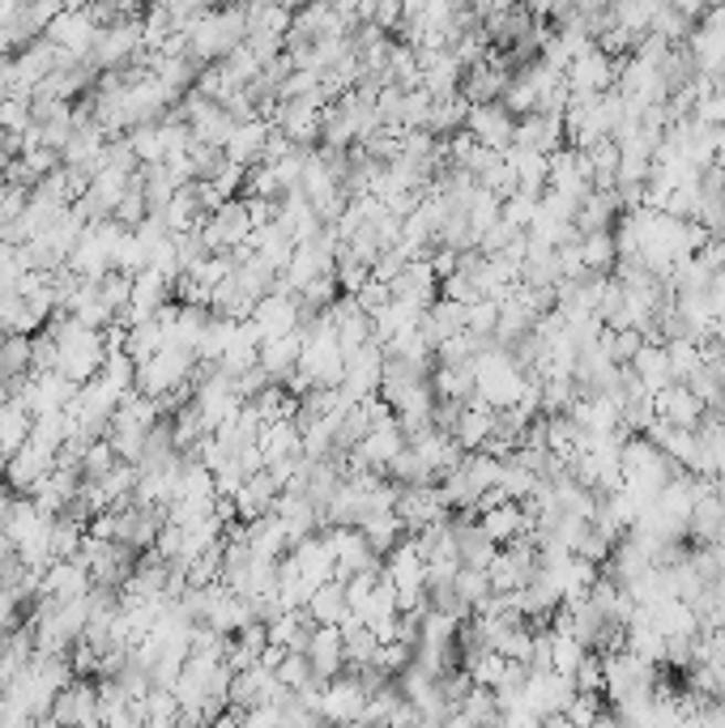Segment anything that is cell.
Segmentation results:
<instances>
[{"mask_svg":"<svg viewBox=\"0 0 725 728\" xmlns=\"http://www.w3.org/2000/svg\"><path fill=\"white\" fill-rule=\"evenodd\" d=\"M252 209L243 197H227V201L213 209L210 218L201 222V234H206V243H210V252H235L243 247L248 239H252Z\"/></svg>","mask_w":725,"mask_h":728,"instance_id":"6da1fadb","label":"cell"},{"mask_svg":"<svg viewBox=\"0 0 725 728\" xmlns=\"http://www.w3.org/2000/svg\"><path fill=\"white\" fill-rule=\"evenodd\" d=\"M248 320L256 324V333H261V341H270V337H282V333H300L303 328V316H300V294L295 291H270L256 307H252V316Z\"/></svg>","mask_w":725,"mask_h":728,"instance_id":"7a4b0ae2","label":"cell"},{"mask_svg":"<svg viewBox=\"0 0 725 728\" xmlns=\"http://www.w3.org/2000/svg\"><path fill=\"white\" fill-rule=\"evenodd\" d=\"M513 128L516 116L504 103H470V116H465V133L486 149H508L513 146Z\"/></svg>","mask_w":725,"mask_h":728,"instance_id":"3957f363","label":"cell"},{"mask_svg":"<svg viewBox=\"0 0 725 728\" xmlns=\"http://www.w3.org/2000/svg\"><path fill=\"white\" fill-rule=\"evenodd\" d=\"M52 468H56V456H52L48 447H39V443L27 439V443L4 461V486L18 490V495H31Z\"/></svg>","mask_w":725,"mask_h":728,"instance_id":"277c9868","label":"cell"},{"mask_svg":"<svg viewBox=\"0 0 725 728\" xmlns=\"http://www.w3.org/2000/svg\"><path fill=\"white\" fill-rule=\"evenodd\" d=\"M91 588H94V576L82 558H56V562L43 571V580H39V597L77 601V597H86Z\"/></svg>","mask_w":725,"mask_h":728,"instance_id":"5b68a950","label":"cell"},{"mask_svg":"<svg viewBox=\"0 0 725 728\" xmlns=\"http://www.w3.org/2000/svg\"><path fill=\"white\" fill-rule=\"evenodd\" d=\"M303 656H307L316 682L337 677V673L346 669V640H342V626H316L307 647H303Z\"/></svg>","mask_w":725,"mask_h":728,"instance_id":"8992f818","label":"cell"},{"mask_svg":"<svg viewBox=\"0 0 725 728\" xmlns=\"http://www.w3.org/2000/svg\"><path fill=\"white\" fill-rule=\"evenodd\" d=\"M653 405H658V418H665L670 426H683V431H695L704 422V401L679 379L662 392H653Z\"/></svg>","mask_w":725,"mask_h":728,"instance_id":"52a82bcc","label":"cell"},{"mask_svg":"<svg viewBox=\"0 0 725 728\" xmlns=\"http://www.w3.org/2000/svg\"><path fill=\"white\" fill-rule=\"evenodd\" d=\"M303 613L316 622V626H342L346 618H350V592H346V580H325L321 588H312V597H307V605Z\"/></svg>","mask_w":725,"mask_h":728,"instance_id":"ba28073f","label":"cell"},{"mask_svg":"<svg viewBox=\"0 0 725 728\" xmlns=\"http://www.w3.org/2000/svg\"><path fill=\"white\" fill-rule=\"evenodd\" d=\"M277 490H282V482L273 477L270 468H256V473H248L240 486V495H235V511H240V520H256V516H270L273 503H277Z\"/></svg>","mask_w":725,"mask_h":728,"instance_id":"9c48e42d","label":"cell"},{"mask_svg":"<svg viewBox=\"0 0 725 728\" xmlns=\"http://www.w3.org/2000/svg\"><path fill=\"white\" fill-rule=\"evenodd\" d=\"M265 146H270V124L261 116L240 119L235 133H231V141H227V158L240 162V167H256L265 158Z\"/></svg>","mask_w":725,"mask_h":728,"instance_id":"30bf717a","label":"cell"},{"mask_svg":"<svg viewBox=\"0 0 725 728\" xmlns=\"http://www.w3.org/2000/svg\"><path fill=\"white\" fill-rule=\"evenodd\" d=\"M31 426H34V409L18 392H9L4 405H0V452L13 456L31 439Z\"/></svg>","mask_w":725,"mask_h":728,"instance_id":"8fae6325","label":"cell"},{"mask_svg":"<svg viewBox=\"0 0 725 728\" xmlns=\"http://www.w3.org/2000/svg\"><path fill=\"white\" fill-rule=\"evenodd\" d=\"M31 371H34L31 333H4V341H0V379L9 383V392L31 376Z\"/></svg>","mask_w":725,"mask_h":728,"instance_id":"7c38bea8","label":"cell"},{"mask_svg":"<svg viewBox=\"0 0 725 728\" xmlns=\"http://www.w3.org/2000/svg\"><path fill=\"white\" fill-rule=\"evenodd\" d=\"M632 371L640 376V383L649 392H662L674 383V371H670V354H665V341H644L640 354L632 358Z\"/></svg>","mask_w":725,"mask_h":728,"instance_id":"4fadbf2b","label":"cell"},{"mask_svg":"<svg viewBox=\"0 0 725 728\" xmlns=\"http://www.w3.org/2000/svg\"><path fill=\"white\" fill-rule=\"evenodd\" d=\"M576 247H580V264L589 268V273H610L614 261H619V243H614V231H589L576 239Z\"/></svg>","mask_w":725,"mask_h":728,"instance_id":"5bb4252c","label":"cell"}]
</instances>
